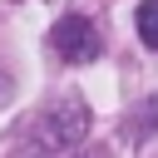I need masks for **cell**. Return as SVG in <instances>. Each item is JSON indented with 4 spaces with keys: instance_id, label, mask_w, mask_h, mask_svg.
<instances>
[{
    "instance_id": "cell-1",
    "label": "cell",
    "mask_w": 158,
    "mask_h": 158,
    "mask_svg": "<svg viewBox=\"0 0 158 158\" xmlns=\"http://www.w3.org/2000/svg\"><path fill=\"white\" fill-rule=\"evenodd\" d=\"M89 104L84 99H54L40 118H35V148L40 153H69L79 148V138L89 133Z\"/></svg>"
},
{
    "instance_id": "cell-2",
    "label": "cell",
    "mask_w": 158,
    "mask_h": 158,
    "mask_svg": "<svg viewBox=\"0 0 158 158\" xmlns=\"http://www.w3.org/2000/svg\"><path fill=\"white\" fill-rule=\"evenodd\" d=\"M49 49H54L59 59H69V64H89V59H99L104 35H99L94 20H84V15H64V20H54V30H49Z\"/></svg>"
},
{
    "instance_id": "cell-3",
    "label": "cell",
    "mask_w": 158,
    "mask_h": 158,
    "mask_svg": "<svg viewBox=\"0 0 158 158\" xmlns=\"http://www.w3.org/2000/svg\"><path fill=\"white\" fill-rule=\"evenodd\" d=\"M133 30H138V40L158 54V0H138V10H133Z\"/></svg>"
},
{
    "instance_id": "cell-4",
    "label": "cell",
    "mask_w": 158,
    "mask_h": 158,
    "mask_svg": "<svg viewBox=\"0 0 158 158\" xmlns=\"http://www.w3.org/2000/svg\"><path fill=\"white\" fill-rule=\"evenodd\" d=\"M10 94H15V84H10V74H0V104H10Z\"/></svg>"
}]
</instances>
